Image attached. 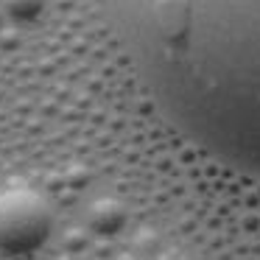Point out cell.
<instances>
[{
  "label": "cell",
  "instance_id": "277c9868",
  "mask_svg": "<svg viewBox=\"0 0 260 260\" xmlns=\"http://www.w3.org/2000/svg\"><path fill=\"white\" fill-rule=\"evenodd\" d=\"M0 9L14 20H37L45 9V0H0Z\"/></svg>",
  "mask_w": 260,
  "mask_h": 260
},
{
  "label": "cell",
  "instance_id": "3957f363",
  "mask_svg": "<svg viewBox=\"0 0 260 260\" xmlns=\"http://www.w3.org/2000/svg\"><path fill=\"white\" fill-rule=\"evenodd\" d=\"M87 224L95 235H118L126 226V207L118 199H98L87 210Z\"/></svg>",
  "mask_w": 260,
  "mask_h": 260
},
{
  "label": "cell",
  "instance_id": "7a4b0ae2",
  "mask_svg": "<svg viewBox=\"0 0 260 260\" xmlns=\"http://www.w3.org/2000/svg\"><path fill=\"white\" fill-rule=\"evenodd\" d=\"M53 230V213L37 190L12 187L0 193V252L25 257L40 252Z\"/></svg>",
  "mask_w": 260,
  "mask_h": 260
},
{
  "label": "cell",
  "instance_id": "6da1fadb",
  "mask_svg": "<svg viewBox=\"0 0 260 260\" xmlns=\"http://www.w3.org/2000/svg\"><path fill=\"white\" fill-rule=\"evenodd\" d=\"M112 17L165 120L260 179V0H112Z\"/></svg>",
  "mask_w": 260,
  "mask_h": 260
}]
</instances>
